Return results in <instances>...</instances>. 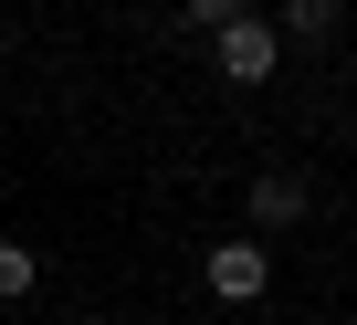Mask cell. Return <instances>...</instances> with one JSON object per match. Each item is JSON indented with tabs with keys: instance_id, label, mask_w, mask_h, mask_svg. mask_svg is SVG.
I'll return each mask as SVG.
<instances>
[{
	"instance_id": "6da1fadb",
	"label": "cell",
	"mask_w": 357,
	"mask_h": 325,
	"mask_svg": "<svg viewBox=\"0 0 357 325\" xmlns=\"http://www.w3.org/2000/svg\"><path fill=\"white\" fill-rule=\"evenodd\" d=\"M211 42H221V74H231V84H263V74H273V53H284V32H273V22H252V11L211 22Z\"/></svg>"
},
{
	"instance_id": "8992f818",
	"label": "cell",
	"mask_w": 357,
	"mask_h": 325,
	"mask_svg": "<svg viewBox=\"0 0 357 325\" xmlns=\"http://www.w3.org/2000/svg\"><path fill=\"white\" fill-rule=\"evenodd\" d=\"M231 11H252V0H190V22L211 32V22H231Z\"/></svg>"
},
{
	"instance_id": "52a82bcc",
	"label": "cell",
	"mask_w": 357,
	"mask_h": 325,
	"mask_svg": "<svg viewBox=\"0 0 357 325\" xmlns=\"http://www.w3.org/2000/svg\"><path fill=\"white\" fill-rule=\"evenodd\" d=\"M74 325H105V315H74Z\"/></svg>"
},
{
	"instance_id": "277c9868",
	"label": "cell",
	"mask_w": 357,
	"mask_h": 325,
	"mask_svg": "<svg viewBox=\"0 0 357 325\" xmlns=\"http://www.w3.org/2000/svg\"><path fill=\"white\" fill-rule=\"evenodd\" d=\"M336 32V0H284V42H326Z\"/></svg>"
},
{
	"instance_id": "5b68a950",
	"label": "cell",
	"mask_w": 357,
	"mask_h": 325,
	"mask_svg": "<svg viewBox=\"0 0 357 325\" xmlns=\"http://www.w3.org/2000/svg\"><path fill=\"white\" fill-rule=\"evenodd\" d=\"M32 273H43V262H32L22 241H0V304H22V294H32Z\"/></svg>"
},
{
	"instance_id": "3957f363",
	"label": "cell",
	"mask_w": 357,
	"mask_h": 325,
	"mask_svg": "<svg viewBox=\"0 0 357 325\" xmlns=\"http://www.w3.org/2000/svg\"><path fill=\"white\" fill-rule=\"evenodd\" d=\"M252 210H263V221H305V179H294V168H263V179H252Z\"/></svg>"
},
{
	"instance_id": "ba28073f",
	"label": "cell",
	"mask_w": 357,
	"mask_h": 325,
	"mask_svg": "<svg viewBox=\"0 0 357 325\" xmlns=\"http://www.w3.org/2000/svg\"><path fill=\"white\" fill-rule=\"evenodd\" d=\"M0 11H11V0H0Z\"/></svg>"
},
{
	"instance_id": "7a4b0ae2",
	"label": "cell",
	"mask_w": 357,
	"mask_h": 325,
	"mask_svg": "<svg viewBox=\"0 0 357 325\" xmlns=\"http://www.w3.org/2000/svg\"><path fill=\"white\" fill-rule=\"evenodd\" d=\"M200 273H211V294H221V304H252V294L273 283V262H263V241H221V252H211Z\"/></svg>"
}]
</instances>
